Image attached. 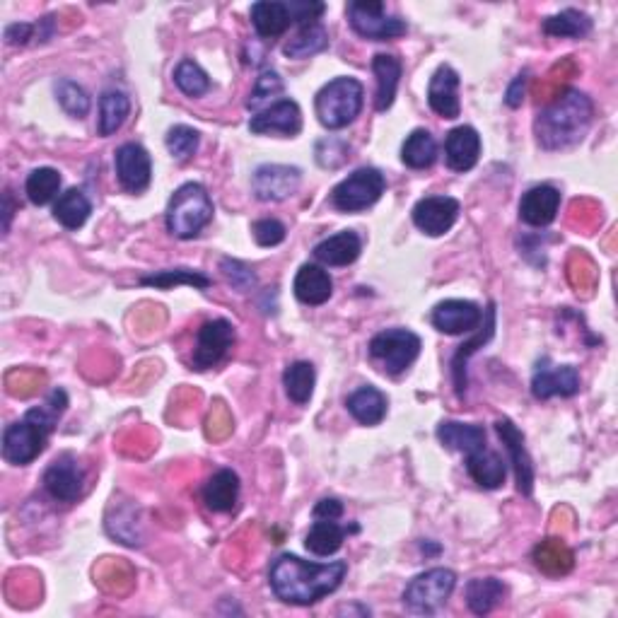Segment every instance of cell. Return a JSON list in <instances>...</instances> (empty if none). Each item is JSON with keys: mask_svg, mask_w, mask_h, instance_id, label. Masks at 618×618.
<instances>
[{"mask_svg": "<svg viewBox=\"0 0 618 618\" xmlns=\"http://www.w3.org/2000/svg\"><path fill=\"white\" fill-rule=\"evenodd\" d=\"M348 573L346 561L307 563L293 553H283L271 563L268 582L278 599L293 606L317 604L326 594L336 592Z\"/></svg>", "mask_w": 618, "mask_h": 618, "instance_id": "cell-1", "label": "cell"}, {"mask_svg": "<svg viewBox=\"0 0 618 618\" xmlns=\"http://www.w3.org/2000/svg\"><path fill=\"white\" fill-rule=\"evenodd\" d=\"M594 119L592 99L580 90L558 92L534 121L536 141L544 150H563L587 136Z\"/></svg>", "mask_w": 618, "mask_h": 618, "instance_id": "cell-2", "label": "cell"}, {"mask_svg": "<svg viewBox=\"0 0 618 618\" xmlns=\"http://www.w3.org/2000/svg\"><path fill=\"white\" fill-rule=\"evenodd\" d=\"M68 408V394L63 389H54L44 406L29 408L20 423H13L3 433V457L5 462L25 466L44 452L46 440L54 433L58 418Z\"/></svg>", "mask_w": 618, "mask_h": 618, "instance_id": "cell-3", "label": "cell"}, {"mask_svg": "<svg viewBox=\"0 0 618 618\" xmlns=\"http://www.w3.org/2000/svg\"><path fill=\"white\" fill-rule=\"evenodd\" d=\"M213 201L201 184L189 182L179 186L169 198L165 223L169 235L179 239H194L213 220Z\"/></svg>", "mask_w": 618, "mask_h": 618, "instance_id": "cell-4", "label": "cell"}, {"mask_svg": "<svg viewBox=\"0 0 618 618\" xmlns=\"http://www.w3.org/2000/svg\"><path fill=\"white\" fill-rule=\"evenodd\" d=\"M365 90L355 78H334L317 92L314 112L319 124L329 131H341L358 119Z\"/></svg>", "mask_w": 618, "mask_h": 618, "instance_id": "cell-5", "label": "cell"}, {"mask_svg": "<svg viewBox=\"0 0 618 618\" xmlns=\"http://www.w3.org/2000/svg\"><path fill=\"white\" fill-rule=\"evenodd\" d=\"M384 189H387V179H384L380 169L360 167L351 177L336 184V189L331 191V203L343 213H360L365 208L375 206L382 198Z\"/></svg>", "mask_w": 618, "mask_h": 618, "instance_id": "cell-6", "label": "cell"}, {"mask_svg": "<svg viewBox=\"0 0 618 618\" xmlns=\"http://www.w3.org/2000/svg\"><path fill=\"white\" fill-rule=\"evenodd\" d=\"M421 338L408 329L380 331L370 341V355L387 375H401L421 355Z\"/></svg>", "mask_w": 618, "mask_h": 618, "instance_id": "cell-7", "label": "cell"}, {"mask_svg": "<svg viewBox=\"0 0 618 618\" xmlns=\"http://www.w3.org/2000/svg\"><path fill=\"white\" fill-rule=\"evenodd\" d=\"M457 585V575L447 568L425 570L413 577L404 590V604L413 614H435L440 606L447 604Z\"/></svg>", "mask_w": 618, "mask_h": 618, "instance_id": "cell-8", "label": "cell"}, {"mask_svg": "<svg viewBox=\"0 0 618 618\" xmlns=\"http://www.w3.org/2000/svg\"><path fill=\"white\" fill-rule=\"evenodd\" d=\"M346 13L351 27L365 39L387 42V39H396L408 32L406 22L401 17L387 15L384 3H377V0H353V3H348Z\"/></svg>", "mask_w": 618, "mask_h": 618, "instance_id": "cell-9", "label": "cell"}, {"mask_svg": "<svg viewBox=\"0 0 618 618\" xmlns=\"http://www.w3.org/2000/svg\"><path fill=\"white\" fill-rule=\"evenodd\" d=\"M44 488L58 503H75L83 495L85 469L73 454H61L44 471Z\"/></svg>", "mask_w": 618, "mask_h": 618, "instance_id": "cell-10", "label": "cell"}, {"mask_svg": "<svg viewBox=\"0 0 618 618\" xmlns=\"http://www.w3.org/2000/svg\"><path fill=\"white\" fill-rule=\"evenodd\" d=\"M302 172L290 165H261L252 177V191L259 201H285L300 189Z\"/></svg>", "mask_w": 618, "mask_h": 618, "instance_id": "cell-11", "label": "cell"}, {"mask_svg": "<svg viewBox=\"0 0 618 618\" xmlns=\"http://www.w3.org/2000/svg\"><path fill=\"white\" fill-rule=\"evenodd\" d=\"M235 326L227 319H213L198 329V341L194 351V370H208L225 358L235 343Z\"/></svg>", "mask_w": 618, "mask_h": 618, "instance_id": "cell-12", "label": "cell"}, {"mask_svg": "<svg viewBox=\"0 0 618 618\" xmlns=\"http://www.w3.org/2000/svg\"><path fill=\"white\" fill-rule=\"evenodd\" d=\"M116 177L121 186L131 194H141L150 186L153 179V162H150L148 150L138 143H124L116 150Z\"/></svg>", "mask_w": 618, "mask_h": 618, "instance_id": "cell-13", "label": "cell"}, {"mask_svg": "<svg viewBox=\"0 0 618 618\" xmlns=\"http://www.w3.org/2000/svg\"><path fill=\"white\" fill-rule=\"evenodd\" d=\"M457 218L459 201L452 196H428L413 206V223L430 237H440L450 232Z\"/></svg>", "mask_w": 618, "mask_h": 618, "instance_id": "cell-14", "label": "cell"}, {"mask_svg": "<svg viewBox=\"0 0 618 618\" xmlns=\"http://www.w3.org/2000/svg\"><path fill=\"white\" fill-rule=\"evenodd\" d=\"M495 430H498L500 440H503L507 454H510V464L515 469L517 488L522 495H532L534 491V466L532 457H529L527 447H524V435L510 418H498L495 421Z\"/></svg>", "mask_w": 618, "mask_h": 618, "instance_id": "cell-15", "label": "cell"}, {"mask_svg": "<svg viewBox=\"0 0 618 618\" xmlns=\"http://www.w3.org/2000/svg\"><path fill=\"white\" fill-rule=\"evenodd\" d=\"M433 326L447 336L471 334L483 322V312L471 300H445L433 309Z\"/></svg>", "mask_w": 618, "mask_h": 618, "instance_id": "cell-16", "label": "cell"}, {"mask_svg": "<svg viewBox=\"0 0 618 618\" xmlns=\"http://www.w3.org/2000/svg\"><path fill=\"white\" fill-rule=\"evenodd\" d=\"M249 131L252 133H278V136L293 138L302 131V112L293 99H278L276 104L264 109V112L254 114L249 121Z\"/></svg>", "mask_w": 618, "mask_h": 618, "instance_id": "cell-17", "label": "cell"}, {"mask_svg": "<svg viewBox=\"0 0 618 618\" xmlns=\"http://www.w3.org/2000/svg\"><path fill=\"white\" fill-rule=\"evenodd\" d=\"M580 392V375L573 365H551L544 358L536 367L532 380V394L536 399H551V396H575Z\"/></svg>", "mask_w": 618, "mask_h": 618, "instance_id": "cell-18", "label": "cell"}, {"mask_svg": "<svg viewBox=\"0 0 618 618\" xmlns=\"http://www.w3.org/2000/svg\"><path fill=\"white\" fill-rule=\"evenodd\" d=\"M459 73L452 66H440L433 73L428 85V104L430 109L442 119H457L462 114L459 104Z\"/></svg>", "mask_w": 618, "mask_h": 618, "instance_id": "cell-19", "label": "cell"}, {"mask_svg": "<svg viewBox=\"0 0 618 618\" xmlns=\"http://www.w3.org/2000/svg\"><path fill=\"white\" fill-rule=\"evenodd\" d=\"M558 208H561V191L548 184H541L522 196L520 218L532 227H546L556 220Z\"/></svg>", "mask_w": 618, "mask_h": 618, "instance_id": "cell-20", "label": "cell"}, {"mask_svg": "<svg viewBox=\"0 0 618 618\" xmlns=\"http://www.w3.org/2000/svg\"><path fill=\"white\" fill-rule=\"evenodd\" d=\"M478 155H481V136L474 126H457L447 133L445 157L447 165L454 172H469L476 167Z\"/></svg>", "mask_w": 618, "mask_h": 618, "instance_id": "cell-21", "label": "cell"}, {"mask_svg": "<svg viewBox=\"0 0 618 618\" xmlns=\"http://www.w3.org/2000/svg\"><path fill=\"white\" fill-rule=\"evenodd\" d=\"M293 290L300 302L319 307V305H324V302H329L331 293H334V281H331V276L324 271L322 266L305 264L300 271H297Z\"/></svg>", "mask_w": 618, "mask_h": 618, "instance_id": "cell-22", "label": "cell"}, {"mask_svg": "<svg viewBox=\"0 0 618 618\" xmlns=\"http://www.w3.org/2000/svg\"><path fill=\"white\" fill-rule=\"evenodd\" d=\"M466 471L478 486L493 491V488H500L505 483L507 464L498 452L481 447V450L466 454Z\"/></svg>", "mask_w": 618, "mask_h": 618, "instance_id": "cell-23", "label": "cell"}, {"mask_svg": "<svg viewBox=\"0 0 618 618\" xmlns=\"http://www.w3.org/2000/svg\"><path fill=\"white\" fill-rule=\"evenodd\" d=\"M363 252V242L355 235L353 230H343L334 237H326L324 242H319L314 247V256L317 261H322L324 266H348L358 259Z\"/></svg>", "mask_w": 618, "mask_h": 618, "instance_id": "cell-24", "label": "cell"}, {"mask_svg": "<svg viewBox=\"0 0 618 618\" xmlns=\"http://www.w3.org/2000/svg\"><path fill=\"white\" fill-rule=\"evenodd\" d=\"M437 437L447 450H457L471 454L481 447H486V430L474 423H457V421H442L437 425Z\"/></svg>", "mask_w": 618, "mask_h": 618, "instance_id": "cell-25", "label": "cell"}, {"mask_svg": "<svg viewBox=\"0 0 618 618\" xmlns=\"http://www.w3.org/2000/svg\"><path fill=\"white\" fill-rule=\"evenodd\" d=\"M252 22L259 37L276 39L293 25V15H290L288 3H278V0H261L252 5Z\"/></svg>", "mask_w": 618, "mask_h": 618, "instance_id": "cell-26", "label": "cell"}, {"mask_svg": "<svg viewBox=\"0 0 618 618\" xmlns=\"http://www.w3.org/2000/svg\"><path fill=\"white\" fill-rule=\"evenodd\" d=\"M239 495V476L232 469H220L203 488V503L213 512H232Z\"/></svg>", "mask_w": 618, "mask_h": 618, "instance_id": "cell-27", "label": "cell"}, {"mask_svg": "<svg viewBox=\"0 0 618 618\" xmlns=\"http://www.w3.org/2000/svg\"><path fill=\"white\" fill-rule=\"evenodd\" d=\"M534 563L544 575L561 577L575 568V553L563 539H544L534 548Z\"/></svg>", "mask_w": 618, "mask_h": 618, "instance_id": "cell-28", "label": "cell"}, {"mask_svg": "<svg viewBox=\"0 0 618 618\" xmlns=\"http://www.w3.org/2000/svg\"><path fill=\"white\" fill-rule=\"evenodd\" d=\"M348 411L360 425H380L387 416V396L377 387H360L346 401Z\"/></svg>", "mask_w": 618, "mask_h": 618, "instance_id": "cell-29", "label": "cell"}, {"mask_svg": "<svg viewBox=\"0 0 618 618\" xmlns=\"http://www.w3.org/2000/svg\"><path fill=\"white\" fill-rule=\"evenodd\" d=\"M372 71L377 75V99L375 109L377 112H387L394 104L396 87L401 80V61L396 56L389 54H377L372 61Z\"/></svg>", "mask_w": 618, "mask_h": 618, "instance_id": "cell-30", "label": "cell"}, {"mask_svg": "<svg viewBox=\"0 0 618 618\" xmlns=\"http://www.w3.org/2000/svg\"><path fill=\"white\" fill-rule=\"evenodd\" d=\"M505 592V585L498 577H476L466 585V604L478 616L491 614L495 606L505 599Z\"/></svg>", "mask_w": 618, "mask_h": 618, "instance_id": "cell-31", "label": "cell"}, {"mask_svg": "<svg viewBox=\"0 0 618 618\" xmlns=\"http://www.w3.org/2000/svg\"><path fill=\"white\" fill-rule=\"evenodd\" d=\"M92 213V203L80 189H68L66 194L58 196L54 206V218L66 230H80L87 223Z\"/></svg>", "mask_w": 618, "mask_h": 618, "instance_id": "cell-32", "label": "cell"}, {"mask_svg": "<svg viewBox=\"0 0 618 618\" xmlns=\"http://www.w3.org/2000/svg\"><path fill=\"white\" fill-rule=\"evenodd\" d=\"M495 331V305L488 307L486 312V326H483V331L478 336L471 338L469 343H464V346H459L457 355H454L452 360V375H454V389H457L459 396H464L466 392V363H469V358L474 355L478 348L483 346V343L491 341Z\"/></svg>", "mask_w": 618, "mask_h": 618, "instance_id": "cell-33", "label": "cell"}, {"mask_svg": "<svg viewBox=\"0 0 618 618\" xmlns=\"http://www.w3.org/2000/svg\"><path fill=\"white\" fill-rule=\"evenodd\" d=\"M128 114H131V102H128L124 92H104L102 99H99V136H114L126 124Z\"/></svg>", "mask_w": 618, "mask_h": 618, "instance_id": "cell-34", "label": "cell"}, {"mask_svg": "<svg viewBox=\"0 0 618 618\" xmlns=\"http://www.w3.org/2000/svg\"><path fill=\"white\" fill-rule=\"evenodd\" d=\"M326 46H329V32L322 22H312V25L300 27V32L283 46V54L288 58H309L322 54Z\"/></svg>", "mask_w": 618, "mask_h": 618, "instance_id": "cell-35", "label": "cell"}, {"mask_svg": "<svg viewBox=\"0 0 618 618\" xmlns=\"http://www.w3.org/2000/svg\"><path fill=\"white\" fill-rule=\"evenodd\" d=\"M401 160H404V165L411 169L433 167L437 160V143L435 138L430 136V131H425V128L413 131L411 136L406 138L404 148H401Z\"/></svg>", "mask_w": 618, "mask_h": 618, "instance_id": "cell-36", "label": "cell"}, {"mask_svg": "<svg viewBox=\"0 0 618 618\" xmlns=\"http://www.w3.org/2000/svg\"><path fill=\"white\" fill-rule=\"evenodd\" d=\"M343 539H346V529L338 520H317L309 529L305 546L314 556H331L343 546Z\"/></svg>", "mask_w": 618, "mask_h": 618, "instance_id": "cell-37", "label": "cell"}, {"mask_svg": "<svg viewBox=\"0 0 618 618\" xmlns=\"http://www.w3.org/2000/svg\"><path fill=\"white\" fill-rule=\"evenodd\" d=\"M544 32L556 39H582L592 32V20L580 10H563V13L548 17Z\"/></svg>", "mask_w": 618, "mask_h": 618, "instance_id": "cell-38", "label": "cell"}, {"mask_svg": "<svg viewBox=\"0 0 618 618\" xmlns=\"http://www.w3.org/2000/svg\"><path fill=\"white\" fill-rule=\"evenodd\" d=\"M314 380H317V375H314V365L305 363V360L288 365V370L283 372L285 392H288L290 399L300 406H305L307 401L312 399Z\"/></svg>", "mask_w": 618, "mask_h": 618, "instance_id": "cell-39", "label": "cell"}, {"mask_svg": "<svg viewBox=\"0 0 618 618\" xmlns=\"http://www.w3.org/2000/svg\"><path fill=\"white\" fill-rule=\"evenodd\" d=\"M58 189H61V174H58L54 167L34 169L25 184L27 198L34 206H46V203L54 201L58 196Z\"/></svg>", "mask_w": 618, "mask_h": 618, "instance_id": "cell-40", "label": "cell"}, {"mask_svg": "<svg viewBox=\"0 0 618 618\" xmlns=\"http://www.w3.org/2000/svg\"><path fill=\"white\" fill-rule=\"evenodd\" d=\"M141 283L150 285V288H160V290L177 288V285H191V288H198V290L211 288V278L203 276V273H198V271H191V268H169V271L153 273V276H143Z\"/></svg>", "mask_w": 618, "mask_h": 618, "instance_id": "cell-41", "label": "cell"}, {"mask_svg": "<svg viewBox=\"0 0 618 618\" xmlns=\"http://www.w3.org/2000/svg\"><path fill=\"white\" fill-rule=\"evenodd\" d=\"M174 83L186 97H203L211 90V78L208 73L198 66L191 58H184L177 68H174Z\"/></svg>", "mask_w": 618, "mask_h": 618, "instance_id": "cell-42", "label": "cell"}, {"mask_svg": "<svg viewBox=\"0 0 618 618\" xmlns=\"http://www.w3.org/2000/svg\"><path fill=\"white\" fill-rule=\"evenodd\" d=\"M107 532L114 536V539H119L121 544L126 546H141L143 544V536L141 529H138L136 522V507H121V510H116V517L109 512L107 517Z\"/></svg>", "mask_w": 618, "mask_h": 618, "instance_id": "cell-43", "label": "cell"}, {"mask_svg": "<svg viewBox=\"0 0 618 618\" xmlns=\"http://www.w3.org/2000/svg\"><path fill=\"white\" fill-rule=\"evenodd\" d=\"M56 97L61 102V107L66 109V114H71L73 119H83L90 112V97L75 80H58L56 83Z\"/></svg>", "mask_w": 618, "mask_h": 618, "instance_id": "cell-44", "label": "cell"}, {"mask_svg": "<svg viewBox=\"0 0 618 618\" xmlns=\"http://www.w3.org/2000/svg\"><path fill=\"white\" fill-rule=\"evenodd\" d=\"M165 143H167L169 155H172L174 160L186 162L196 155L201 136H198V131H194L191 126H172L167 131Z\"/></svg>", "mask_w": 618, "mask_h": 618, "instance_id": "cell-45", "label": "cell"}, {"mask_svg": "<svg viewBox=\"0 0 618 618\" xmlns=\"http://www.w3.org/2000/svg\"><path fill=\"white\" fill-rule=\"evenodd\" d=\"M44 382H46V375L37 370H15L5 377V387H8V392L13 396H20V399L37 394Z\"/></svg>", "mask_w": 618, "mask_h": 618, "instance_id": "cell-46", "label": "cell"}, {"mask_svg": "<svg viewBox=\"0 0 618 618\" xmlns=\"http://www.w3.org/2000/svg\"><path fill=\"white\" fill-rule=\"evenodd\" d=\"M283 95V80L281 75L273 73V71H266L259 75V80H256L254 90H252V97H249L247 107L252 109V112H256V109L261 107V104L266 102V99H273Z\"/></svg>", "mask_w": 618, "mask_h": 618, "instance_id": "cell-47", "label": "cell"}, {"mask_svg": "<svg viewBox=\"0 0 618 618\" xmlns=\"http://www.w3.org/2000/svg\"><path fill=\"white\" fill-rule=\"evenodd\" d=\"M220 268H223L227 283H230L232 288H237L239 293H249L256 285V273L247 264H242V261L223 259L220 261Z\"/></svg>", "mask_w": 618, "mask_h": 618, "instance_id": "cell-48", "label": "cell"}, {"mask_svg": "<svg viewBox=\"0 0 618 618\" xmlns=\"http://www.w3.org/2000/svg\"><path fill=\"white\" fill-rule=\"evenodd\" d=\"M252 232L256 244H261V247H276V244H281L285 239V225L276 218L256 220L252 225Z\"/></svg>", "mask_w": 618, "mask_h": 618, "instance_id": "cell-49", "label": "cell"}, {"mask_svg": "<svg viewBox=\"0 0 618 618\" xmlns=\"http://www.w3.org/2000/svg\"><path fill=\"white\" fill-rule=\"evenodd\" d=\"M232 433V416L227 413L225 404H215L213 411L208 413V421H206V435L208 440H223Z\"/></svg>", "mask_w": 618, "mask_h": 618, "instance_id": "cell-50", "label": "cell"}, {"mask_svg": "<svg viewBox=\"0 0 618 618\" xmlns=\"http://www.w3.org/2000/svg\"><path fill=\"white\" fill-rule=\"evenodd\" d=\"M37 32V25H29V22H13V25L5 27V42L8 44H27L29 39Z\"/></svg>", "mask_w": 618, "mask_h": 618, "instance_id": "cell-51", "label": "cell"}, {"mask_svg": "<svg viewBox=\"0 0 618 618\" xmlns=\"http://www.w3.org/2000/svg\"><path fill=\"white\" fill-rule=\"evenodd\" d=\"M527 80H529V73L524 71V73H520L517 75L515 80H512V85L507 87V95H505V102H507V107H512V109H517V107H522V99H524V90H527Z\"/></svg>", "mask_w": 618, "mask_h": 618, "instance_id": "cell-52", "label": "cell"}, {"mask_svg": "<svg viewBox=\"0 0 618 618\" xmlns=\"http://www.w3.org/2000/svg\"><path fill=\"white\" fill-rule=\"evenodd\" d=\"M343 505L336 498H324L319 500L314 507V520H341Z\"/></svg>", "mask_w": 618, "mask_h": 618, "instance_id": "cell-53", "label": "cell"}, {"mask_svg": "<svg viewBox=\"0 0 618 618\" xmlns=\"http://www.w3.org/2000/svg\"><path fill=\"white\" fill-rule=\"evenodd\" d=\"M15 213V203H13V194L10 191H5L3 194V230H10V220H13Z\"/></svg>", "mask_w": 618, "mask_h": 618, "instance_id": "cell-54", "label": "cell"}]
</instances>
